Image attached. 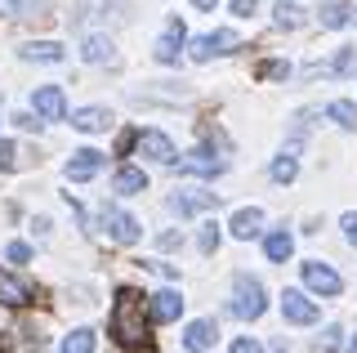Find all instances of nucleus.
<instances>
[{
	"label": "nucleus",
	"instance_id": "nucleus-1",
	"mask_svg": "<svg viewBox=\"0 0 357 353\" xmlns=\"http://www.w3.org/2000/svg\"><path fill=\"white\" fill-rule=\"evenodd\" d=\"M107 331L116 336L121 349L130 353H148L152 349V313L143 308V295L134 286H121L116 300H112V313H107Z\"/></svg>",
	"mask_w": 357,
	"mask_h": 353
},
{
	"label": "nucleus",
	"instance_id": "nucleus-2",
	"mask_svg": "<svg viewBox=\"0 0 357 353\" xmlns=\"http://www.w3.org/2000/svg\"><path fill=\"white\" fill-rule=\"evenodd\" d=\"M264 308H268L264 282H255V278H245V273H237V278H232V317L255 322V317H264Z\"/></svg>",
	"mask_w": 357,
	"mask_h": 353
},
{
	"label": "nucleus",
	"instance_id": "nucleus-3",
	"mask_svg": "<svg viewBox=\"0 0 357 353\" xmlns=\"http://www.w3.org/2000/svg\"><path fill=\"white\" fill-rule=\"evenodd\" d=\"M174 170L178 174H197V179H215V174L228 170V161H223L219 152H210V148H192L188 157H174Z\"/></svg>",
	"mask_w": 357,
	"mask_h": 353
},
{
	"label": "nucleus",
	"instance_id": "nucleus-4",
	"mask_svg": "<svg viewBox=\"0 0 357 353\" xmlns=\"http://www.w3.org/2000/svg\"><path fill=\"white\" fill-rule=\"evenodd\" d=\"M232 50H241V36L232 27H219V31H210V36L192 40V63H210L215 54H232Z\"/></svg>",
	"mask_w": 357,
	"mask_h": 353
},
{
	"label": "nucleus",
	"instance_id": "nucleus-5",
	"mask_svg": "<svg viewBox=\"0 0 357 353\" xmlns=\"http://www.w3.org/2000/svg\"><path fill=\"white\" fill-rule=\"evenodd\" d=\"M98 228H103L107 241H116V246H134V241H139V219L126 215V211H116V206L98 215Z\"/></svg>",
	"mask_w": 357,
	"mask_h": 353
},
{
	"label": "nucleus",
	"instance_id": "nucleus-6",
	"mask_svg": "<svg viewBox=\"0 0 357 353\" xmlns=\"http://www.w3.org/2000/svg\"><path fill=\"white\" fill-rule=\"evenodd\" d=\"M134 148H139V157H148L156 165H174V157H178L170 135H161V130H139V135H134Z\"/></svg>",
	"mask_w": 357,
	"mask_h": 353
},
{
	"label": "nucleus",
	"instance_id": "nucleus-7",
	"mask_svg": "<svg viewBox=\"0 0 357 353\" xmlns=\"http://www.w3.org/2000/svg\"><path fill=\"white\" fill-rule=\"evenodd\" d=\"M304 282H308V291H317V295H340L344 291L340 273H335L331 264H321V260H308L304 264Z\"/></svg>",
	"mask_w": 357,
	"mask_h": 353
},
{
	"label": "nucleus",
	"instance_id": "nucleus-8",
	"mask_svg": "<svg viewBox=\"0 0 357 353\" xmlns=\"http://www.w3.org/2000/svg\"><path fill=\"white\" fill-rule=\"evenodd\" d=\"M282 317L290 326H312L317 322V304H312L304 291H286L282 295Z\"/></svg>",
	"mask_w": 357,
	"mask_h": 353
},
{
	"label": "nucleus",
	"instance_id": "nucleus-9",
	"mask_svg": "<svg viewBox=\"0 0 357 353\" xmlns=\"http://www.w3.org/2000/svg\"><path fill=\"white\" fill-rule=\"evenodd\" d=\"M31 112H36L40 121H63L67 117V98L59 85H40L36 94H31Z\"/></svg>",
	"mask_w": 357,
	"mask_h": 353
},
{
	"label": "nucleus",
	"instance_id": "nucleus-10",
	"mask_svg": "<svg viewBox=\"0 0 357 353\" xmlns=\"http://www.w3.org/2000/svg\"><path fill=\"white\" fill-rule=\"evenodd\" d=\"M31 300H36L31 282L14 278V273H0V304H5V308H27Z\"/></svg>",
	"mask_w": 357,
	"mask_h": 353
},
{
	"label": "nucleus",
	"instance_id": "nucleus-11",
	"mask_svg": "<svg viewBox=\"0 0 357 353\" xmlns=\"http://www.w3.org/2000/svg\"><path fill=\"white\" fill-rule=\"evenodd\" d=\"M210 206H219V193H174V197H170V211H174L178 219L201 215V211H210Z\"/></svg>",
	"mask_w": 357,
	"mask_h": 353
},
{
	"label": "nucleus",
	"instance_id": "nucleus-12",
	"mask_svg": "<svg viewBox=\"0 0 357 353\" xmlns=\"http://www.w3.org/2000/svg\"><path fill=\"white\" fill-rule=\"evenodd\" d=\"M98 165H103V152L81 148V152H72V161H67V179L85 183V179H94V174H98Z\"/></svg>",
	"mask_w": 357,
	"mask_h": 353
},
{
	"label": "nucleus",
	"instance_id": "nucleus-13",
	"mask_svg": "<svg viewBox=\"0 0 357 353\" xmlns=\"http://www.w3.org/2000/svg\"><path fill=\"white\" fill-rule=\"evenodd\" d=\"M152 322H178V313H183V295L178 291H156L152 304H148Z\"/></svg>",
	"mask_w": 357,
	"mask_h": 353
},
{
	"label": "nucleus",
	"instance_id": "nucleus-14",
	"mask_svg": "<svg viewBox=\"0 0 357 353\" xmlns=\"http://www.w3.org/2000/svg\"><path fill=\"white\" fill-rule=\"evenodd\" d=\"M215 336H219V326L210 322V317H201V322H188V331H183V349H188V353H206L210 345H215Z\"/></svg>",
	"mask_w": 357,
	"mask_h": 353
},
{
	"label": "nucleus",
	"instance_id": "nucleus-15",
	"mask_svg": "<svg viewBox=\"0 0 357 353\" xmlns=\"http://www.w3.org/2000/svg\"><path fill=\"white\" fill-rule=\"evenodd\" d=\"M112 188H116L121 197H139V193H148V174H143L139 165H121L116 179H112Z\"/></svg>",
	"mask_w": 357,
	"mask_h": 353
},
{
	"label": "nucleus",
	"instance_id": "nucleus-16",
	"mask_svg": "<svg viewBox=\"0 0 357 353\" xmlns=\"http://www.w3.org/2000/svg\"><path fill=\"white\" fill-rule=\"evenodd\" d=\"M178 54H183V23L170 18V31L156 40V59H161V63H178Z\"/></svg>",
	"mask_w": 357,
	"mask_h": 353
},
{
	"label": "nucleus",
	"instance_id": "nucleus-17",
	"mask_svg": "<svg viewBox=\"0 0 357 353\" xmlns=\"http://www.w3.org/2000/svg\"><path fill=\"white\" fill-rule=\"evenodd\" d=\"M72 126L85 130V135H98V130L112 126V112L107 107H81V112H72Z\"/></svg>",
	"mask_w": 357,
	"mask_h": 353
},
{
	"label": "nucleus",
	"instance_id": "nucleus-18",
	"mask_svg": "<svg viewBox=\"0 0 357 353\" xmlns=\"http://www.w3.org/2000/svg\"><path fill=\"white\" fill-rule=\"evenodd\" d=\"M259 228H264V211H237L232 215V237H241V241H250V237H259Z\"/></svg>",
	"mask_w": 357,
	"mask_h": 353
},
{
	"label": "nucleus",
	"instance_id": "nucleus-19",
	"mask_svg": "<svg viewBox=\"0 0 357 353\" xmlns=\"http://www.w3.org/2000/svg\"><path fill=\"white\" fill-rule=\"evenodd\" d=\"M81 59H85V63H116V45H112L107 36H85Z\"/></svg>",
	"mask_w": 357,
	"mask_h": 353
},
{
	"label": "nucleus",
	"instance_id": "nucleus-20",
	"mask_svg": "<svg viewBox=\"0 0 357 353\" xmlns=\"http://www.w3.org/2000/svg\"><path fill=\"white\" fill-rule=\"evenodd\" d=\"M264 255L273 260V264H286L290 255H295V237H290L286 228H282V233H268V241H264Z\"/></svg>",
	"mask_w": 357,
	"mask_h": 353
},
{
	"label": "nucleus",
	"instance_id": "nucleus-21",
	"mask_svg": "<svg viewBox=\"0 0 357 353\" xmlns=\"http://www.w3.org/2000/svg\"><path fill=\"white\" fill-rule=\"evenodd\" d=\"M317 18H321V27H349V18H353V5H344V0H331V5H321L317 9Z\"/></svg>",
	"mask_w": 357,
	"mask_h": 353
},
{
	"label": "nucleus",
	"instance_id": "nucleus-22",
	"mask_svg": "<svg viewBox=\"0 0 357 353\" xmlns=\"http://www.w3.org/2000/svg\"><path fill=\"white\" fill-rule=\"evenodd\" d=\"M317 72H331V76H357V50L349 45V50H340L335 59L326 63V68H312V76Z\"/></svg>",
	"mask_w": 357,
	"mask_h": 353
},
{
	"label": "nucleus",
	"instance_id": "nucleus-23",
	"mask_svg": "<svg viewBox=\"0 0 357 353\" xmlns=\"http://www.w3.org/2000/svg\"><path fill=\"white\" fill-rule=\"evenodd\" d=\"M273 23L282 27V31H295V27H304V9H299V5H290V0H277Z\"/></svg>",
	"mask_w": 357,
	"mask_h": 353
},
{
	"label": "nucleus",
	"instance_id": "nucleus-24",
	"mask_svg": "<svg viewBox=\"0 0 357 353\" xmlns=\"http://www.w3.org/2000/svg\"><path fill=\"white\" fill-rule=\"evenodd\" d=\"M22 59H40V63H63V45H59V40H31V45H22Z\"/></svg>",
	"mask_w": 357,
	"mask_h": 353
},
{
	"label": "nucleus",
	"instance_id": "nucleus-25",
	"mask_svg": "<svg viewBox=\"0 0 357 353\" xmlns=\"http://www.w3.org/2000/svg\"><path fill=\"white\" fill-rule=\"evenodd\" d=\"M94 340H98V336H94L89 326H76L72 336L63 340V349H59V353H94Z\"/></svg>",
	"mask_w": 357,
	"mask_h": 353
},
{
	"label": "nucleus",
	"instance_id": "nucleus-26",
	"mask_svg": "<svg viewBox=\"0 0 357 353\" xmlns=\"http://www.w3.org/2000/svg\"><path fill=\"white\" fill-rule=\"evenodd\" d=\"M335 126H344V130H357V103H349V98H335V103L326 107Z\"/></svg>",
	"mask_w": 357,
	"mask_h": 353
},
{
	"label": "nucleus",
	"instance_id": "nucleus-27",
	"mask_svg": "<svg viewBox=\"0 0 357 353\" xmlns=\"http://www.w3.org/2000/svg\"><path fill=\"white\" fill-rule=\"evenodd\" d=\"M295 174H299V161L290 157V152H282V157L273 161V179H277V183H290Z\"/></svg>",
	"mask_w": 357,
	"mask_h": 353
},
{
	"label": "nucleus",
	"instance_id": "nucleus-28",
	"mask_svg": "<svg viewBox=\"0 0 357 353\" xmlns=\"http://www.w3.org/2000/svg\"><path fill=\"white\" fill-rule=\"evenodd\" d=\"M290 63H259V81H286Z\"/></svg>",
	"mask_w": 357,
	"mask_h": 353
},
{
	"label": "nucleus",
	"instance_id": "nucleus-29",
	"mask_svg": "<svg viewBox=\"0 0 357 353\" xmlns=\"http://www.w3.org/2000/svg\"><path fill=\"white\" fill-rule=\"evenodd\" d=\"M22 345H27L31 353H40L45 345H50V336H45V331H40V326H27V331H22Z\"/></svg>",
	"mask_w": 357,
	"mask_h": 353
},
{
	"label": "nucleus",
	"instance_id": "nucleus-30",
	"mask_svg": "<svg viewBox=\"0 0 357 353\" xmlns=\"http://www.w3.org/2000/svg\"><path fill=\"white\" fill-rule=\"evenodd\" d=\"M5 260L9 264H27L31 260V246H27V241H9V246H5Z\"/></svg>",
	"mask_w": 357,
	"mask_h": 353
},
{
	"label": "nucleus",
	"instance_id": "nucleus-31",
	"mask_svg": "<svg viewBox=\"0 0 357 353\" xmlns=\"http://www.w3.org/2000/svg\"><path fill=\"white\" fill-rule=\"evenodd\" d=\"M0 170H18V148L9 139H0Z\"/></svg>",
	"mask_w": 357,
	"mask_h": 353
},
{
	"label": "nucleus",
	"instance_id": "nucleus-32",
	"mask_svg": "<svg viewBox=\"0 0 357 353\" xmlns=\"http://www.w3.org/2000/svg\"><path fill=\"white\" fill-rule=\"evenodd\" d=\"M201 250H206V255H215V250H219V224L201 228Z\"/></svg>",
	"mask_w": 357,
	"mask_h": 353
},
{
	"label": "nucleus",
	"instance_id": "nucleus-33",
	"mask_svg": "<svg viewBox=\"0 0 357 353\" xmlns=\"http://www.w3.org/2000/svg\"><path fill=\"white\" fill-rule=\"evenodd\" d=\"M232 353H264V345L250 340V336H241V340H232Z\"/></svg>",
	"mask_w": 357,
	"mask_h": 353
},
{
	"label": "nucleus",
	"instance_id": "nucleus-34",
	"mask_svg": "<svg viewBox=\"0 0 357 353\" xmlns=\"http://www.w3.org/2000/svg\"><path fill=\"white\" fill-rule=\"evenodd\" d=\"M340 224H344V237H349L353 246H357V211H349V215L340 219Z\"/></svg>",
	"mask_w": 357,
	"mask_h": 353
},
{
	"label": "nucleus",
	"instance_id": "nucleus-35",
	"mask_svg": "<svg viewBox=\"0 0 357 353\" xmlns=\"http://www.w3.org/2000/svg\"><path fill=\"white\" fill-rule=\"evenodd\" d=\"M255 5H259V0H232V14L250 18V14H255Z\"/></svg>",
	"mask_w": 357,
	"mask_h": 353
},
{
	"label": "nucleus",
	"instance_id": "nucleus-36",
	"mask_svg": "<svg viewBox=\"0 0 357 353\" xmlns=\"http://www.w3.org/2000/svg\"><path fill=\"white\" fill-rule=\"evenodd\" d=\"M134 135H139V130H126V135L116 139V152H130V148H134Z\"/></svg>",
	"mask_w": 357,
	"mask_h": 353
},
{
	"label": "nucleus",
	"instance_id": "nucleus-37",
	"mask_svg": "<svg viewBox=\"0 0 357 353\" xmlns=\"http://www.w3.org/2000/svg\"><path fill=\"white\" fill-rule=\"evenodd\" d=\"M14 121H18V126H22V130H36V126H40V121H36V117H31V112H18Z\"/></svg>",
	"mask_w": 357,
	"mask_h": 353
},
{
	"label": "nucleus",
	"instance_id": "nucleus-38",
	"mask_svg": "<svg viewBox=\"0 0 357 353\" xmlns=\"http://www.w3.org/2000/svg\"><path fill=\"white\" fill-rule=\"evenodd\" d=\"M178 241H183V237H178V233H161V250H174Z\"/></svg>",
	"mask_w": 357,
	"mask_h": 353
},
{
	"label": "nucleus",
	"instance_id": "nucleus-39",
	"mask_svg": "<svg viewBox=\"0 0 357 353\" xmlns=\"http://www.w3.org/2000/svg\"><path fill=\"white\" fill-rule=\"evenodd\" d=\"M192 5H197V9H215L219 0H192Z\"/></svg>",
	"mask_w": 357,
	"mask_h": 353
},
{
	"label": "nucleus",
	"instance_id": "nucleus-40",
	"mask_svg": "<svg viewBox=\"0 0 357 353\" xmlns=\"http://www.w3.org/2000/svg\"><path fill=\"white\" fill-rule=\"evenodd\" d=\"M349 353H357V336H353V340H349Z\"/></svg>",
	"mask_w": 357,
	"mask_h": 353
},
{
	"label": "nucleus",
	"instance_id": "nucleus-41",
	"mask_svg": "<svg viewBox=\"0 0 357 353\" xmlns=\"http://www.w3.org/2000/svg\"><path fill=\"white\" fill-rule=\"evenodd\" d=\"M0 353H5V345H0Z\"/></svg>",
	"mask_w": 357,
	"mask_h": 353
}]
</instances>
